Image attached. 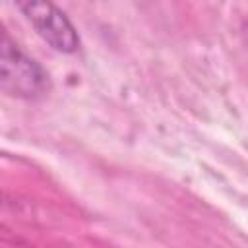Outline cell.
Wrapping results in <instances>:
<instances>
[{
  "mask_svg": "<svg viewBox=\"0 0 248 248\" xmlns=\"http://www.w3.org/2000/svg\"><path fill=\"white\" fill-rule=\"evenodd\" d=\"M0 83L6 95L17 99H37L50 87L46 72L23 54L6 31L0 41Z\"/></svg>",
  "mask_w": 248,
  "mask_h": 248,
  "instance_id": "6da1fadb",
  "label": "cell"
},
{
  "mask_svg": "<svg viewBox=\"0 0 248 248\" xmlns=\"http://www.w3.org/2000/svg\"><path fill=\"white\" fill-rule=\"evenodd\" d=\"M14 4L54 50L72 54L79 48L81 41L78 29L52 0H14Z\"/></svg>",
  "mask_w": 248,
  "mask_h": 248,
  "instance_id": "7a4b0ae2",
  "label": "cell"
}]
</instances>
